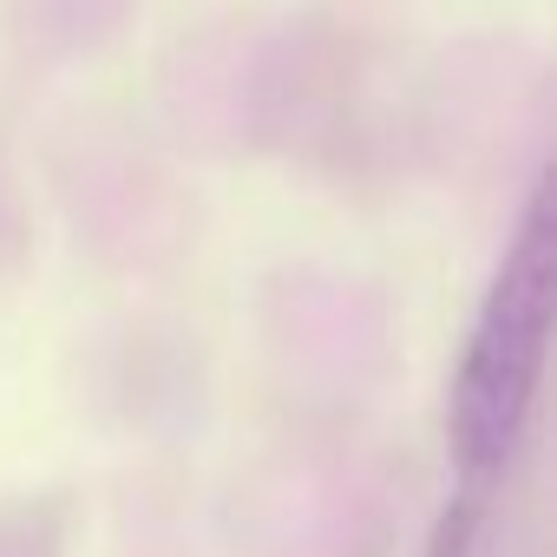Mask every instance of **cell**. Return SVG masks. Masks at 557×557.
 Masks as SVG:
<instances>
[{"label": "cell", "instance_id": "obj_1", "mask_svg": "<svg viewBox=\"0 0 557 557\" xmlns=\"http://www.w3.org/2000/svg\"><path fill=\"white\" fill-rule=\"evenodd\" d=\"M550 309H557V223H550V190L531 197L505 269L472 322L453 407H446V440L466 472H492L511 459L524 413L537 400L544 348H550Z\"/></svg>", "mask_w": 557, "mask_h": 557}]
</instances>
